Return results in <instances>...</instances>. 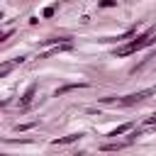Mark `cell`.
<instances>
[{"label":"cell","instance_id":"obj_1","mask_svg":"<svg viewBox=\"0 0 156 156\" xmlns=\"http://www.w3.org/2000/svg\"><path fill=\"white\" fill-rule=\"evenodd\" d=\"M151 95H156V85L144 88V90H139V93H129V95H124V98L110 95V98H102V102H107V105H119V107H129V105H136V102H141V100H146V98H151Z\"/></svg>","mask_w":156,"mask_h":156},{"label":"cell","instance_id":"obj_2","mask_svg":"<svg viewBox=\"0 0 156 156\" xmlns=\"http://www.w3.org/2000/svg\"><path fill=\"white\" fill-rule=\"evenodd\" d=\"M154 41H156L154 32H144V34H141V37H136L134 41H129V44L119 46V49L115 51V56H127V54H134V51H139V49H144V46H149V44H154Z\"/></svg>","mask_w":156,"mask_h":156},{"label":"cell","instance_id":"obj_3","mask_svg":"<svg viewBox=\"0 0 156 156\" xmlns=\"http://www.w3.org/2000/svg\"><path fill=\"white\" fill-rule=\"evenodd\" d=\"M134 139H136V136H129V139H124V141H107V144L100 146V151H122V149H127L129 144H134Z\"/></svg>","mask_w":156,"mask_h":156},{"label":"cell","instance_id":"obj_4","mask_svg":"<svg viewBox=\"0 0 156 156\" xmlns=\"http://www.w3.org/2000/svg\"><path fill=\"white\" fill-rule=\"evenodd\" d=\"M34 90H37V85H29L27 93L22 95V100H20V107H22V110H27V107L32 105V100H34Z\"/></svg>","mask_w":156,"mask_h":156},{"label":"cell","instance_id":"obj_5","mask_svg":"<svg viewBox=\"0 0 156 156\" xmlns=\"http://www.w3.org/2000/svg\"><path fill=\"white\" fill-rule=\"evenodd\" d=\"M80 136H83V134H80V132H76V134H68V136H61V139H54L51 144H54V146H66V144H73V141H78Z\"/></svg>","mask_w":156,"mask_h":156},{"label":"cell","instance_id":"obj_6","mask_svg":"<svg viewBox=\"0 0 156 156\" xmlns=\"http://www.w3.org/2000/svg\"><path fill=\"white\" fill-rule=\"evenodd\" d=\"M22 61H24V56H20V58H15V61H7V63H2V66H0V76H7V73H10L15 66H20Z\"/></svg>","mask_w":156,"mask_h":156},{"label":"cell","instance_id":"obj_7","mask_svg":"<svg viewBox=\"0 0 156 156\" xmlns=\"http://www.w3.org/2000/svg\"><path fill=\"white\" fill-rule=\"evenodd\" d=\"M85 85H88V83H68V85H61V88H56V93H54V95L58 98V95H63V93H68V90H76V88H85Z\"/></svg>","mask_w":156,"mask_h":156},{"label":"cell","instance_id":"obj_8","mask_svg":"<svg viewBox=\"0 0 156 156\" xmlns=\"http://www.w3.org/2000/svg\"><path fill=\"white\" fill-rule=\"evenodd\" d=\"M129 129H132V122H124V124H119V127H115V129H112V132H110L107 136H112V139H117L119 134H124V132H129Z\"/></svg>","mask_w":156,"mask_h":156},{"label":"cell","instance_id":"obj_9","mask_svg":"<svg viewBox=\"0 0 156 156\" xmlns=\"http://www.w3.org/2000/svg\"><path fill=\"white\" fill-rule=\"evenodd\" d=\"M37 122H27V124H17V132H24V129H32Z\"/></svg>","mask_w":156,"mask_h":156},{"label":"cell","instance_id":"obj_10","mask_svg":"<svg viewBox=\"0 0 156 156\" xmlns=\"http://www.w3.org/2000/svg\"><path fill=\"white\" fill-rule=\"evenodd\" d=\"M115 0H100V7H112Z\"/></svg>","mask_w":156,"mask_h":156},{"label":"cell","instance_id":"obj_11","mask_svg":"<svg viewBox=\"0 0 156 156\" xmlns=\"http://www.w3.org/2000/svg\"><path fill=\"white\" fill-rule=\"evenodd\" d=\"M10 34H12V29H7V32H0V41H5Z\"/></svg>","mask_w":156,"mask_h":156},{"label":"cell","instance_id":"obj_12","mask_svg":"<svg viewBox=\"0 0 156 156\" xmlns=\"http://www.w3.org/2000/svg\"><path fill=\"white\" fill-rule=\"evenodd\" d=\"M0 20H2V15H0Z\"/></svg>","mask_w":156,"mask_h":156}]
</instances>
